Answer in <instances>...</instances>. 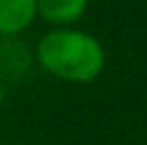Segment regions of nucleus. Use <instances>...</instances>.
Masks as SVG:
<instances>
[{
	"label": "nucleus",
	"instance_id": "1",
	"mask_svg": "<svg viewBox=\"0 0 147 145\" xmlns=\"http://www.w3.org/2000/svg\"><path fill=\"white\" fill-rule=\"evenodd\" d=\"M36 60L53 77L72 85H89L106 68L101 41L82 29H51L36 44Z\"/></svg>",
	"mask_w": 147,
	"mask_h": 145
},
{
	"label": "nucleus",
	"instance_id": "2",
	"mask_svg": "<svg viewBox=\"0 0 147 145\" xmlns=\"http://www.w3.org/2000/svg\"><path fill=\"white\" fill-rule=\"evenodd\" d=\"M89 0H36V15L56 29L72 27L84 17Z\"/></svg>",
	"mask_w": 147,
	"mask_h": 145
},
{
	"label": "nucleus",
	"instance_id": "3",
	"mask_svg": "<svg viewBox=\"0 0 147 145\" xmlns=\"http://www.w3.org/2000/svg\"><path fill=\"white\" fill-rule=\"evenodd\" d=\"M36 0H0V34L17 36L36 20Z\"/></svg>",
	"mask_w": 147,
	"mask_h": 145
},
{
	"label": "nucleus",
	"instance_id": "4",
	"mask_svg": "<svg viewBox=\"0 0 147 145\" xmlns=\"http://www.w3.org/2000/svg\"><path fill=\"white\" fill-rule=\"evenodd\" d=\"M3 99H5V87H3V82H0V104H3Z\"/></svg>",
	"mask_w": 147,
	"mask_h": 145
}]
</instances>
